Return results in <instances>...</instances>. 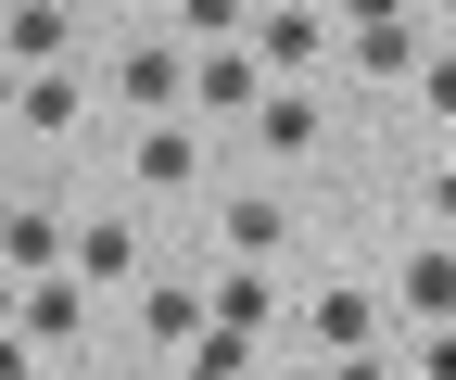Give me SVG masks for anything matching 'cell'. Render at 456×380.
Returning <instances> with one entry per match:
<instances>
[{
  "instance_id": "cell-1",
  "label": "cell",
  "mask_w": 456,
  "mask_h": 380,
  "mask_svg": "<svg viewBox=\"0 0 456 380\" xmlns=\"http://www.w3.org/2000/svg\"><path fill=\"white\" fill-rule=\"evenodd\" d=\"M191 101H203V115H254V101H266V64H254V38H216L203 64H191Z\"/></svg>"
},
{
  "instance_id": "cell-2",
  "label": "cell",
  "mask_w": 456,
  "mask_h": 380,
  "mask_svg": "<svg viewBox=\"0 0 456 380\" xmlns=\"http://www.w3.org/2000/svg\"><path fill=\"white\" fill-rule=\"evenodd\" d=\"M114 101H127V115H178V101H191V64H178V51H127V64H114Z\"/></svg>"
},
{
  "instance_id": "cell-3",
  "label": "cell",
  "mask_w": 456,
  "mask_h": 380,
  "mask_svg": "<svg viewBox=\"0 0 456 380\" xmlns=\"http://www.w3.org/2000/svg\"><path fill=\"white\" fill-rule=\"evenodd\" d=\"M254 64H266V77H305V64H317V0H279V13L254 26Z\"/></svg>"
},
{
  "instance_id": "cell-4",
  "label": "cell",
  "mask_w": 456,
  "mask_h": 380,
  "mask_svg": "<svg viewBox=\"0 0 456 380\" xmlns=\"http://www.w3.org/2000/svg\"><path fill=\"white\" fill-rule=\"evenodd\" d=\"M140 178H152V190H191V178H203V127H191V115L140 127Z\"/></svg>"
},
{
  "instance_id": "cell-5",
  "label": "cell",
  "mask_w": 456,
  "mask_h": 380,
  "mask_svg": "<svg viewBox=\"0 0 456 380\" xmlns=\"http://www.w3.org/2000/svg\"><path fill=\"white\" fill-rule=\"evenodd\" d=\"M368 330H380L368 292H317V304H305V343H317V355H368Z\"/></svg>"
},
{
  "instance_id": "cell-6",
  "label": "cell",
  "mask_w": 456,
  "mask_h": 380,
  "mask_svg": "<svg viewBox=\"0 0 456 380\" xmlns=\"http://www.w3.org/2000/svg\"><path fill=\"white\" fill-rule=\"evenodd\" d=\"M406 317H431V330L456 317V241H419L406 254Z\"/></svg>"
},
{
  "instance_id": "cell-7",
  "label": "cell",
  "mask_w": 456,
  "mask_h": 380,
  "mask_svg": "<svg viewBox=\"0 0 456 380\" xmlns=\"http://www.w3.org/2000/svg\"><path fill=\"white\" fill-rule=\"evenodd\" d=\"M279 229H292V203H279V190H241V203H228V254H241V266H266Z\"/></svg>"
},
{
  "instance_id": "cell-8",
  "label": "cell",
  "mask_w": 456,
  "mask_h": 380,
  "mask_svg": "<svg viewBox=\"0 0 456 380\" xmlns=\"http://www.w3.org/2000/svg\"><path fill=\"white\" fill-rule=\"evenodd\" d=\"M355 64H368V77H419V64H431V38H419L406 13H380V26H355Z\"/></svg>"
},
{
  "instance_id": "cell-9",
  "label": "cell",
  "mask_w": 456,
  "mask_h": 380,
  "mask_svg": "<svg viewBox=\"0 0 456 380\" xmlns=\"http://www.w3.org/2000/svg\"><path fill=\"white\" fill-rule=\"evenodd\" d=\"M254 152H317V101L305 89H266L254 101Z\"/></svg>"
},
{
  "instance_id": "cell-10",
  "label": "cell",
  "mask_w": 456,
  "mask_h": 380,
  "mask_svg": "<svg viewBox=\"0 0 456 380\" xmlns=\"http://www.w3.org/2000/svg\"><path fill=\"white\" fill-rule=\"evenodd\" d=\"M127 266H140V229L127 215H89L77 229V279H127Z\"/></svg>"
},
{
  "instance_id": "cell-11",
  "label": "cell",
  "mask_w": 456,
  "mask_h": 380,
  "mask_svg": "<svg viewBox=\"0 0 456 380\" xmlns=\"http://www.w3.org/2000/svg\"><path fill=\"white\" fill-rule=\"evenodd\" d=\"M0 51H13L26 77H51V51H64V13H51V0H13V26H0Z\"/></svg>"
},
{
  "instance_id": "cell-12",
  "label": "cell",
  "mask_w": 456,
  "mask_h": 380,
  "mask_svg": "<svg viewBox=\"0 0 456 380\" xmlns=\"http://www.w3.org/2000/svg\"><path fill=\"white\" fill-rule=\"evenodd\" d=\"M51 254H64L51 215H0V266H13V279H51Z\"/></svg>"
},
{
  "instance_id": "cell-13",
  "label": "cell",
  "mask_w": 456,
  "mask_h": 380,
  "mask_svg": "<svg viewBox=\"0 0 456 380\" xmlns=\"http://www.w3.org/2000/svg\"><path fill=\"white\" fill-rule=\"evenodd\" d=\"M13 115H26V127H51V140H64V127L89 115V89H77L64 64H51V77H26V101H13Z\"/></svg>"
},
{
  "instance_id": "cell-14",
  "label": "cell",
  "mask_w": 456,
  "mask_h": 380,
  "mask_svg": "<svg viewBox=\"0 0 456 380\" xmlns=\"http://www.w3.org/2000/svg\"><path fill=\"white\" fill-rule=\"evenodd\" d=\"M203 330H216V304H203L191 279H165V292H152V343H178V355H191Z\"/></svg>"
},
{
  "instance_id": "cell-15",
  "label": "cell",
  "mask_w": 456,
  "mask_h": 380,
  "mask_svg": "<svg viewBox=\"0 0 456 380\" xmlns=\"http://www.w3.org/2000/svg\"><path fill=\"white\" fill-rule=\"evenodd\" d=\"M26 343H64L77 330V279H26V317H13Z\"/></svg>"
},
{
  "instance_id": "cell-16",
  "label": "cell",
  "mask_w": 456,
  "mask_h": 380,
  "mask_svg": "<svg viewBox=\"0 0 456 380\" xmlns=\"http://www.w3.org/2000/svg\"><path fill=\"white\" fill-rule=\"evenodd\" d=\"M241 343H254V330H203V343L165 368V380H241Z\"/></svg>"
},
{
  "instance_id": "cell-17",
  "label": "cell",
  "mask_w": 456,
  "mask_h": 380,
  "mask_svg": "<svg viewBox=\"0 0 456 380\" xmlns=\"http://www.w3.org/2000/svg\"><path fill=\"white\" fill-rule=\"evenodd\" d=\"M203 304H216V330H254V317H266V279H254V266H228Z\"/></svg>"
},
{
  "instance_id": "cell-18",
  "label": "cell",
  "mask_w": 456,
  "mask_h": 380,
  "mask_svg": "<svg viewBox=\"0 0 456 380\" xmlns=\"http://www.w3.org/2000/svg\"><path fill=\"white\" fill-rule=\"evenodd\" d=\"M178 26H191V38L216 51V38H241V0H178Z\"/></svg>"
},
{
  "instance_id": "cell-19",
  "label": "cell",
  "mask_w": 456,
  "mask_h": 380,
  "mask_svg": "<svg viewBox=\"0 0 456 380\" xmlns=\"http://www.w3.org/2000/svg\"><path fill=\"white\" fill-rule=\"evenodd\" d=\"M419 101H431V115H456V51H431V64H419Z\"/></svg>"
},
{
  "instance_id": "cell-20",
  "label": "cell",
  "mask_w": 456,
  "mask_h": 380,
  "mask_svg": "<svg viewBox=\"0 0 456 380\" xmlns=\"http://www.w3.org/2000/svg\"><path fill=\"white\" fill-rule=\"evenodd\" d=\"M419 380H456V330H431V343H419Z\"/></svg>"
},
{
  "instance_id": "cell-21",
  "label": "cell",
  "mask_w": 456,
  "mask_h": 380,
  "mask_svg": "<svg viewBox=\"0 0 456 380\" xmlns=\"http://www.w3.org/2000/svg\"><path fill=\"white\" fill-rule=\"evenodd\" d=\"M317 380H393V368H380V355H330Z\"/></svg>"
},
{
  "instance_id": "cell-22",
  "label": "cell",
  "mask_w": 456,
  "mask_h": 380,
  "mask_svg": "<svg viewBox=\"0 0 456 380\" xmlns=\"http://www.w3.org/2000/svg\"><path fill=\"white\" fill-rule=\"evenodd\" d=\"M26 355H38V343H26V330H0V380H26Z\"/></svg>"
},
{
  "instance_id": "cell-23",
  "label": "cell",
  "mask_w": 456,
  "mask_h": 380,
  "mask_svg": "<svg viewBox=\"0 0 456 380\" xmlns=\"http://www.w3.org/2000/svg\"><path fill=\"white\" fill-rule=\"evenodd\" d=\"M330 13H355V26H380V13H406V0H330Z\"/></svg>"
},
{
  "instance_id": "cell-24",
  "label": "cell",
  "mask_w": 456,
  "mask_h": 380,
  "mask_svg": "<svg viewBox=\"0 0 456 380\" xmlns=\"http://www.w3.org/2000/svg\"><path fill=\"white\" fill-rule=\"evenodd\" d=\"M13 317H26V279H13V266H0V330H13Z\"/></svg>"
},
{
  "instance_id": "cell-25",
  "label": "cell",
  "mask_w": 456,
  "mask_h": 380,
  "mask_svg": "<svg viewBox=\"0 0 456 380\" xmlns=\"http://www.w3.org/2000/svg\"><path fill=\"white\" fill-rule=\"evenodd\" d=\"M13 101H26V64H13V51H0V115H13Z\"/></svg>"
},
{
  "instance_id": "cell-26",
  "label": "cell",
  "mask_w": 456,
  "mask_h": 380,
  "mask_svg": "<svg viewBox=\"0 0 456 380\" xmlns=\"http://www.w3.org/2000/svg\"><path fill=\"white\" fill-rule=\"evenodd\" d=\"M431 215H444V229H456V166H444V178H431Z\"/></svg>"
}]
</instances>
